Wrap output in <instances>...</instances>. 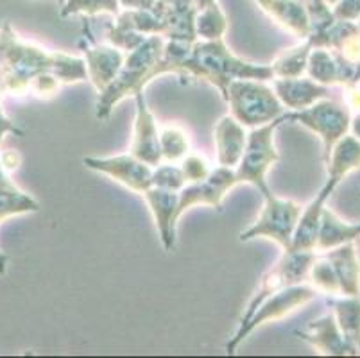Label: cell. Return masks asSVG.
Instances as JSON below:
<instances>
[{
    "instance_id": "cell-35",
    "label": "cell",
    "mask_w": 360,
    "mask_h": 358,
    "mask_svg": "<svg viewBox=\"0 0 360 358\" xmlns=\"http://www.w3.org/2000/svg\"><path fill=\"white\" fill-rule=\"evenodd\" d=\"M119 4L124 9H150L156 0H119Z\"/></svg>"
},
{
    "instance_id": "cell-3",
    "label": "cell",
    "mask_w": 360,
    "mask_h": 358,
    "mask_svg": "<svg viewBox=\"0 0 360 358\" xmlns=\"http://www.w3.org/2000/svg\"><path fill=\"white\" fill-rule=\"evenodd\" d=\"M165 38L150 34L136 49L127 52L124 65L110 87L99 94L97 101V120L110 118L111 111L126 97H135L146 90L147 84L155 79V67L162 58Z\"/></svg>"
},
{
    "instance_id": "cell-4",
    "label": "cell",
    "mask_w": 360,
    "mask_h": 358,
    "mask_svg": "<svg viewBox=\"0 0 360 358\" xmlns=\"http://www.w3.org/2000/svg\"><path fill=\"white\" fill-rule=\"evenodd\" d=\"M231 117L244 127H258L269 124L285 113L278 95L271 87L258 79H235L226 91Z\"/></svg>"
},
{
    "instance_id": "cell-30",
    "label": "cell",
    "mask_w": 360,
    "mask_h": 358,
    "mask_svg": "<svg viewBox=\"0 0 360 358\" xmlns=\"http://www.w3.org/2000/svg\"><path fill=\"white\" fill-rule=\"evenodd\" d=\"M186 185L185 176H183L181 167L176 163H160L153 169V186L158 188L172 190V192H179L183 186Z\"/></svg>"
},
{
    "instance_id": "cell-23",
    "label": "cell",
    "mask_w": 360,
    "mask_h": 358,
    "mask_svg": "<svg viewBox=\"0 0 360 358\" xmlns=\"http://www.w3.org/2000/svg\"><path fill=\"white\" fill-rule=\"evenodd\" d=\"M307 75L316 83L333 87L340 81V58L337 52L323 47H312L307 63Z\"/></svg>"
},
{
    "instance_id": "cell-31",
    "label": "cell",
    "mask_w": 360,
    "mask_h": 358,
    "mask_svg": "<svg viewBox=\"0 0 360 358\" xmlns=\"http://www.w3.org/2000/svg\"><path fill=\"white\" fill-rule=\"evenodd\" d=\"M179 167L183 170V176H185L186 185L188 183H199L202 179L210 176V172L214 169L210 167V163L206 162L205 158L199 156V154H186L179 162Z\"/></svg>"
},
{
    "instance_id": "cell-39",
    "label": "cell",
    "mask_w": 360,
    "mask_h": 358,
    "mask_svg": "<svg viewBox=\"0 0 360 358\" xmlns=\"http://www.w3.org/2000/svg\"><path fill=\"white\" fill-rule=\"evenodd\" d=\"M356 25H359V29H360V18H359V24H356Z\"/></svg>"
},
{
    "instance_id": "cell-16",
    "label": "cell",
    "mask_w": 360,
    "mask_h": 358,
    "mask_svg": "<svg viewBox=\"0 0 360 358\" xmlns=\"http://www.w3.org/2000/svg\"><path fill=\"white\" fill-rule=\"evenodd\" d=\"M142 197L146 199L150 213L155 217L163 248H165V251H172L176 245V222H178L176 210H178L179 192L150 186L149 190L142 193Z\"/></svg>"
},
{
    "instance_id": "cell-10",
    "label": "cell",
    "mask_w": 360,
    "mask_h": 358,
    "mask_svg": "<svg viewBox=\"0 0 360 358\" xmlns=\"http://www.w3.org/2000/svg\"><path fill=\"white\" fill-rule=\"evenodd\" d=\"M83 163L86 169L106 174L111 179L126 186L127 190L140 193V196L153 186V169L155 167L147 165L146 162L129 153L110 158L88 156L84 158Z\"/></svg>"
},
{
    "instance_id": "cell-38",
    "label": "cell",
    "mask_w": 360,
    "mask_h": 358,
    "mask_svg": "<svg viewBox=\"0 0 360 358\" xmlns=\"http://www.w3.org/2000/svg\"><path fill=\"white\" fill-rule=\"evenodd\" d=\"M356 347H359V354H360V337H359V343H356Z\"/></svg>"
},
{
    "instance_id": "cell-32",
    "label": "cell",
    "mask_w": 360,
    "mask_h": 358,
    "mask_svg": "<svg viewBox=\"0 0 360 358\" xmlns=\"http://www.w3.org/2000/svg\"><path fill=\"white\" fill-rule=\"evenodd\" d=\"M333 16L337 20L346 22H359L360 18V0H339L332 8Z\"/></svg>"
},
{
    "instance_id": "cell-6",
    "label": "cell",
    "mask_w": 360,
    "mask_h": 358,
    "mask_svg": "<svg viewBox=\"0 0 360 358\" xmlns=\"http://www.w3.org/2000/svg\"><path fill=\"white\" fill-rule=\"evenodd\" d=\"M283 120L290 124H300L316 133L323 142V156L328 160L333 146L340 138L348 134L352 126V110L346 103H339L333 98H321L312 106L300 111H285Z\"/></svg>"
},
{
    "instance_id": "cell-12",
    "label": "cell",
    "mask_w": 360,
    "mask_h": 358,
    "mask_svg": "<svg viewBox=\"0 0 360 358\" xmlns=\"http://www.w3.org/2000/svg\"><path fill=\"white\" fill-rule=\"evenodd\" d=\"M84 36H88V41L81 44V49H83L84 54L88 81L94 84L97 94H103L120 72L126 56L120 49L113 47V45H104L96 41L88 20H84Z\"/></svg>"
},
{
    "instance_id": "cell-19",
    "label": "cell",
    "mask_w": 360,
    "mask_h": 358,
    "mask_svg": "<svg viewBox=\"0 0 360 358\" xmlns=\"http://www.w3.org/2000/svg\"><path fill=\"white\" fill-rule=\"evenodd\" d=\"M255 2L285 31L292 32L301 39L310 36V20L305 0H255Z\"/></svg>"
},
{
    "instance_id": "cell-33",
    "label": "cell",
    "mask_w": 360,
    "mask_h": 358,
    "mask_svg": "<svg viewBox=\"0 0 360 358\" xmlns=\"http://www.w3.org/2000/svg\"><path fill=\"white\" fill-rule=\"evenodd\" d=\"M6 133L16 134V136H24L25 134L20 127L16 126L15 122H11V120L6 117L4 110H2V106H0V142H2V138H4Z\"/></svg>"
},
{
    "instance_id": "cell-25",
    "label": "cell",
    "mask_w": 360,
    "mask_h": 358,
    "mask_svg": "<svg viewBox=\"0 0 360 358\" xmlns=\"http://www.w3.org/2000/svg\"><path fill=\"white\" fill-rule=\"evenodd\" d=\"M310 51H312L310 41L303 39L296 47H290L281 52V54H278L273 65H271L274 77H300V75H305Z\"/></svg>"
},
{
    "instance_id": "cell-20",
    "label": "cell",
    "mask_w": 360,
    "mask_h": 358,
    "mask_svg": "<svg viewBox=\"0 0 360 358\" xmlns=\"http://www.w3.org/2000/svg\"><path fill=\"white\" fill-rule=\"evenodd\" d=\"M326 183L332 186H339L353 170L360 169V140L355 134H345L333 146L328 160H326Z\"/></svg>"
},
{
    "instance_id": "cell-17",
    "label": "cell",
    "mask_w": 360,
    "mask_h": 358,
    "mask_svg": "<svg viewBox=\"0 0 360 358\" xmlns=\"http://www.w3.org/2000/svg\"><path fill=\"white\" fill-rule=\"evenodd\" d=\"M333 190H335V186H332L330 183H325L323 188L319 190V193L316 196V199L307 208L301 210L296 229H294L290 251H316L321 213H323V208H325L326 201L330 199Z\"/></svg>"
},
{
    "instance_id": "cell-13",
    "label": "cell",
    "mask_w": 360,
    "mask_h": 358,
    "mask_svg": "<svg viewBox=\"0 0 360 358\" xmlns=\"http://www.w3.org/2000/svg\"><path fill=\"white\" fill-rule=\"evenodd\" d=\"M136 115L135 127H133V142H131L129 154L146 162L147 165L156 167L163 162L160 151V131L155 115L149 110L146 95H135Z\"/></svg>"
},
{
    "instance_id": "cell-7",
    "label": "cell",
    "mask_w": 360,
    "mask_h": 358,
    "mask_svg": "<svg viewBox=\"0 0 360 358\" xmlns=\"http://www.w3.org/2000/svg\"><path fill=\"white\" fill-rule=\"evenodd\" d=\"M264 208L253 226L240 233L238 241L250 242L255 238H269L289 251L292 244V235L296 229L297 219L301 215V206L290 199H281L274 193L264 197Z\"/></svg>"
},
{
    "instance_id": "cell-11",
    "label": "cell",
    "mask_w": 360,
    "mask_h": 358,
    "mask_svg": "<svg viewBox=\"0 0 360 358\" xmlns=\"http://www.w3.org/2000/svg\"><path fill=\"white\" fill-rule=\"evenodd\" d=\"M235 185H238L237 177H235V169L221 165L212 170L210 176L202 179V181L185 185L179 190L178 197V210H176L178 221L186 210H191L192 206L198 205H208L217 210V212H221L226 193L230 192Z\"/></svg>"
},
{
    "instance_id": "cell-9",
    "label": "cell",
    "mask_w": 360,
    "mask_h": 358,
    "mask_svg": "<svg viewBox=\"0 0 360 358\" xmlns=\"http://www.w3.org/2000/svg\"><path fill=\"white\" fill-rule=\"evenodd\" d=\"M316 256V251H290V249L289 251H283V256L262 278L260 287L253 294L244 315L240 317L238 328L244 326L251 319V315L255 314L258 305L265 298H269V295L276 294V292L283 290V288L290 287V285L303 283V281L309 280L310 267H312Z\"/></svg>"
},
{
    "instance_id": "cell-22",
    "label": "cell",
    "mask_w": 360,
    "mask_h": 358,
    "mask_svg": "<svg viewBox=\"0 0 360 358\" xmlns=\"http://www.w3.org/2000/svg\"><path fill=\"white\" fill-rule=\"evenodd\" d=\"M356 238H360V222L359 224H348L325 205L323 213H321L316 251H330V249L339 248V245L348 244V242H355Z\"/></svg>"
},
{
    "instance_id": "cell-8",
    "label": "cell",
    "mask_w": 360,
    "mask_h": 358,
    "mask_svg": "<svg viewBox=\"0 0 360 358\" xmlns=\"http://www.w3.org/2000/svg\"><path fill=\"white\" fill-rule=\"evenodd\" d=\"M316 294L317 290L314 287L297 283L290 285V287L283 288V290L276 292V294L269 295V298H265L258 305L255 314L251 315V319L244 326L237 328V331H235V335L230 339V343L226 344L228 354H233L235 350L248 339V335L253 333L258 326H262L265 323H274V321L285 319L287 315H290L297 308H301L303 305L312 301L316 298Z\"/></svg>"
},
{
    "instance_id": "cell-18",
    "label": "cell",
    "mask_w": 360,
    "mask_h": 358,
    "mask_svg": "<svg viewBox=\"0 0 360 358\" xmlns=\"http://www.w3.org/2000/svg\"><path fill=\"white\" fill-rule=\"evenodd\" d=\"M215 151H217V163L221 167L235 169L244 154L248 133L245 127L231 115H226L217 122L214 131Z\"/></svg>"
},
{
    "instance_id": "cell-21",
    "label": "cell",
    "mask_w": 360,
    "mask_h": 358,
    "mask_svg": "<svg viewBox=\"0 0 360 358\" xmlns=\"http://www.w3.org/2000/svg\"><path fill=\"white\" fill-rule=\"evenodd\" d=\"M325 256L335 269L340 283V294L360 295V260L355 242L330 249Z\"/></svg>"
},
{
    "instance_id": "cell-34",
    "label": "cell",
    "mask_w": 360,
    "mask_h": 358,
    "mask_svg": "<svg viewBox=\"0 0 360 358\" xmlns=\"http://www.w3.org/2000/svg\"><path fill=\"white\" fill-rule=\"evenodd\" d=\"M0 162H2V167H4L6 170L18 169L22 163V156L20 153H16V151H6V153L0 154Z\"/></svg>"
},
{
    "instance_id": "cell-26",
    "label": "cell",
    "mask_w": 360,
    "mask_h": 358,
    "mask_svg": "<svg viewBox=\"0 0 360 358\" xmlns=\"http://www.w3.org/2000/svg\"><path fill=\"white\" fill-rule=\"evenodd\" d=\"M228 29V20L217 0L202 8L195 15V34L198 39H221Z\"/></svg>"
},
{
    "instance_id": "cell-24",
    "label": "cell",
    "mask_w": 360,
    "mask_h": 358,
    "mask_svg": "<svg viewBox=\"0 0 360 358\" xmlns=\"http://www.w3.org/2000/svg\"><path fill=\"white\" fill-rule=\"evenodd\" d=\"M328 305L333 308L337 324L346 339L356 346L360 337V295H345L342 300L330 298ZM359 350V347H356Z\"/></svg>"
},
{
    "instance_id": "cell-15",
    "label": "cell",
    "mask_w": 360,
    "mask_h": 358,
    "mask_svg": "<svg viewBox=\"0 0 360 358\" xmlns=\"http://www.w3.org/2000/svg\"><path fill=\"white\" fill-rule=\"evenodd\" d=\"M273 90L278 95L283 108L289 111H300L312 106L321 98L330 97V87L316 83L309 75L300 77H274Z\"/></svg>"
},
{
    "instance_id": "cell-27",
    "label": "cell",
    "mask_w": 360,
    "mask_h": 358,
    "mask_svg": "<svg viewBox=\"0 0 360 358\" xmlns=\"http://www.w3.org/2000/svg\"><path fill=\"white\" fill-rule=\"evenodd\" d=\"M160 151L163 162L179 163L186 154H191V138L181 127L165 126L160 131Z\"/></svg>"
},
{
    "instance_id": "cell-29",
    "label": "cell",
    "mask_w": 360,
    "mask_h": 358,
    "mask_svg": "<svg viewBox=\"0 0 360 358\" xmlns=\"http://www.w3.org/2000/svg\"><path fill=\"white\" fill-rule=\"evenodd\" d=\"M309 278L312 281V287L321 294L337 295L340 294V283L337 278V272L326 256H316L312 267H310Z\"/></svg>"
},
{
    "instance_id": "cell-2",
    "label": "cell",
    "mask_w": 360,
    "mask_h": 358,
    "mask_svg": "<svg viewBox=\"0 0 360 358\" xmlns=\"http://www.w3.org/2000/svg\"><path fill=\"white\" fill-rule=\"evenodd\" d=\"M179 74L210 83L212 87L221 90L222 97H226L228 87L235 79H258V81L274 79L271 65L248 63L244 59L237 58L226 47L222 38L194 41L191 54L183 61Z\"/></svg>"
},
{
    "instance_id": "cell-36",
    "label": "cell",
    "mask_w": 360,
    "mask_h": 358,
    "mask_svg": "<svg viewBox=\"0 0 360 358\" xmlns=\"http://www.w3.org/2000/svg\"><path fill=\"white\" fill-rule=\"evenodd\" d=\"M349 127H352L353 134H355V136L360 140V111L355 115V117L352 118V126H349Z\"/></svg>"
},
{
    "instance_id": "cell-37",
    "label": "cell",
    "mask_w": 360,
    "mask_h": 358,
    "mask_svg": "<svg viewBox=\"0 0 360 358\" xmlns=\"http://www.w3.org/2000/svg\"><path fill=\"white\" fill-rule=\"evenodd\" d=\"M325 2L330 6V8H333V6H335L337 2H339V0H325Z\"/></svg>"
},
{
    "instance_id": "cell-14",
    "label": "cell",
    "mask_w": 360,
    "mask_h": 358,
    "mask_svg": "<svg viewBox=\"0 0 360 358\" xmlns=\"http://www.w3.org/2000/svg\"><path fill=\"white\" fill-rule=\"evenodd\" d=\"M297 335L321 354H332V357L359 354L355 344L349 343L345 333L340 331L333 312H328L319 319L312 321L305 330L297 331Z\"/></svg>"
},
{
    "instance_id": "cell-28",
    "label": "cell",
    "mask_w": 360,
    "mask_h": 358,
    "mask_svg": "<svg viewBox=\"0 0 360 358\" xmlns=\"http://www.w3.org/2000/svg\"><path fill=\"white\" fill-rule=\"evenodd\" d=\"M61 18H68L74 15L96 16V15H113L120 13L119 0H60Z\"/></svg>"
},
{
    "instance_id": "cell-1",
    "label": "cell",
    "mask_w": 360,
    "mask_h": 358,
    "mask_svg": "<svg viewBox=\"0 0 360 358\" xmlns=\"http://www.w3.org/2000/svg\"><path fill=\"white\" fill-rule=\"evenodd\" d=\"M0 72L2 91L9 95L27 94L36 79L45 74H54L60 83H81L88 79L84 59L47 52L20 41L8 22L0 31Z\"/></svg>"
},
{
    "instance_id": "cell-5",
    "label": "cell",
    "mask_w": 360,
    "mask_h": 358,
    "mask_svg": "<svg viewBox=\"0 0 360 358\" xmlns=\"http://www.w3.org/2000/svg\"><path fill=\"white\" fill-rule=\"evenodd\" d=\"M281 124H285L283 115L273 122L253 127L248 133V142H245L240 162L235 167V177L238 185L250 183L264 197L273 193L267 185V172L280 160L276 146H274V133Z\"/></svg>"
}]
</instances>
